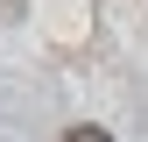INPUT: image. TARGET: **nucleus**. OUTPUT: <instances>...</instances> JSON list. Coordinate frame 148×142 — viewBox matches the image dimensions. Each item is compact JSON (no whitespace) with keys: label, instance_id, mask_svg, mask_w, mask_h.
<instances>
[{"label":"nucleus","instance_id":"nucleus-1","mask_svg":"<svg viewBox=\"0 0 148 142\" xmlns=\"http://www.w3.org/2000/svg\"><path fill=\"white\" fill-rule=\"evenodd\" d=\"M64 142H113L106 128H92V121H78V128H64Z\"/></svg>","mask_w":148,"mask_h":142}]
</instances>
